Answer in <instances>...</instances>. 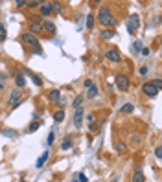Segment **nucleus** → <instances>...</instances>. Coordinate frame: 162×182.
<instances>
[{"instance_id": "obj_1", "label": "nucleus", "mask_w": 162, "mask_h": 182, "mask_svg": "<svg viewBox=\"0 0 162 182\" xmlns=\"http://www.w3.org/2000/svg\"><path fill=\"white\" fill-rule=\"evenodd\" d=\"M98 22H101L105 28H111V26L116 24V18H114V15L111 13L109 8H101L100 13H98Z\"/></svg>"}, {"instance_id": "obj_2", "label": "nucleus", "mask_w": 162, "mask_h": 182, "mask_svg": "<svg viewBox=\"0 0 162 182\" xmlns=\"http://www.w3.org/2000/svg\"><path fill=\"white\" fill-rule=\"evenodd\" d=\"M22 42H24V44H30V46H33V48H35V54H42V50H41V46H39V39H37V35H33V33H30V31L22 33Z\"/></svg>"}, {"instance_id": "obj_3", "label": "nucleus", "mask_w": 162, "mask_h": 182, "mask_svg": "<svg viewBox=\"0 0 162 182\" xmlns=\"http://www.w3.org/2000/svg\"><path fill=\"white\" fill-rule=\"evenodd\" d=\"M39 31H42V17H41V15L30 18V33L37 35Z\"/></svg>"}, {"instance_id": "obj_4", "label": "nucleus", "mask_w": 162, "mask_h": 182, "mask_svg": "<svg viewBox=\"0 0 162 182\" xmlns=\"http://www.w3.org/2000/svg\"><path fill=\"white\" fill-rule=\"evenodd\" d=\"M116 86L118 90H122V92H127L131 83H129V77L127 76H116Z\"/></svg>"}, {"instance_id": "obj_5", "label": "nucleus", "mask_w": 162, "mask_h": 182, "mask_svg": "<svg viewBox=\"0 0 162 182\" xmlns=\"http://www.w3.org/2000/svg\"><path fill=\"white\" fill-rule=\"evenodd\" d=\"M105 57H107L111 63H120V61H122V54H120L116 48H109V50L105 52Z\"/></svg>"}, {"instance_id": "obj_6", "label": "nucleus", "mask_w": 162, "mask_h": 182, "mask_svg": "<svg viewBox=\"0 0 162 182\" xmlns=\"http://www.w3.org/2000/svg\"><path fill=\"white\" fill-rule=\"evenodd\" d=\"M142 92H144L146 96H149V98H157V96H158V90H157L151 83H144V85H142Z\"/></svg>"}, {"instance_id": "obj_7", "label": "nucleus", "mask_w": 162, "mask_h": 182, "mask_svg": "<svg viewBox=\"0 0 162 182\" xmlns=\"http://www.w3.org/2000/svg\"><path fill=\"white\" fill-rule=\"evenodd\" d=\"M138 26H140V18H138V15H131L129 17V33H134L138 30Z\"/></svg>"}, {"instance_id": "obj_8", "label": "nucleus", "mask_w": 162, "mask_h": 182, "mask_svg": "<svg viewBox=\"0 0 162 182\" xmlns=\"http://www.w3.org/2000/svg\"><path fill=\"white\" fill-rule=\"evenodd\" d=\"M20 98H22V92H20V90H13V92H11V96H9V107H17L18 103H20Z\"/></svg>"}, {"instance_id": "obj_9", "label": "nucleus", "mask_w": 162, "mask_h": 182, "mask_svg": "<svg viewBox=\"0 0 162 182\" xmlns=\"http://www.w3.org/2000/svg\"><path fill=\"white\" fill-rule=\"evenodd\" d=\"M133 182H146L142 167H134V171H133Z\"/></svg>"}, {"instance_id": "obj_10", "label": "nucleus", "mask_w": 162, "mask_h": 182, "mask_svg": "<svg viewBox=\"0 0 162 182\" xmlns=\"http://www.w3.org/2000/svg\"><path fill=\"white\" fill-rule=\"evenodd\" d=\"M81 122H83V109L79 107V109H76V116H74V125H76V129L81 127Z\"/></svg>"}, {"instance_id": "obj_11", "label": "nucleus", "mask_w": 162, "mask_h": 182, "mask_svg": "<svg viewBox=\"0 0 162 182\" xmlns=\"http://www.w3.org/2000/svg\"><path fill=\"white\" fill-rule=\"evenodd\" d=\"M54 11V8H52V2H42L41 4V17H44V15H50Z\"/></svg>"}, {"instance_id": "obj_12", "label": "nucleus", "mask_w": 162, "mask_h": 182, "mask_svg": "<svg viewBox=\"0 0 162 182\" xmlns=\"http://www.w3.org/2000/svg\"><path fill=\"white\" fill-rule=\"evenodd\" d=\"M48 98H50V101H64V98L61 96V92H59V90H52V92L48 94Z\"/></svg>"}, {"instance_id": "obj_13", "label": "nucleus", "mask_w": 162, "mask_h": 182, "mask_svg": "<svg viewBox=\"0 0 162 182\" xmlns=\"http://www.w3.org/2000/svg\"><path fill=\"white\" fill-rule=\"evenodd\" d=\"M24 72H26V76H30V77H31V81H33V83H35L37 86H41V85H42V79H41V77H39L37 74H33L31 70H24Z\"/></svg>"}, {"instance_id": "obj_14", "label": "nucleus", "mask_w": 162, "mask_h": 182, "mask_svg": "<svg viewBox=\"0 0 162 182\" xmlns=\"http://www.w3.org/2000/svg\"><path fill=\"white\" fill-rule=\"evenodd\" d=\"M42 30H48L50 33H55V24L52 20H42Z\"/></svg>"}, {"instance_id": "obj_15", "label": "nucleus", "mask_w": 162, "mask_h": 182, "mask_svg": "<svg viewBox=\"0 0 162 182\" xmlns=\"http://www.w3.org/2000/svg\"><path fill=\"white\" fill-rule=\"evenodd\" d=\"M98 96V86L96 85H92L90 88H87V98L90 99V98H96Z\"/></svg>"}, {"instance_id": "obj_16", "label": "nucleus", "mask_w": 162, "mask_h": 182, "mask_svg": "<svg viewBox=\"0 0 162 182\" xmlns=\"http://www.w3.org/2000/svg\"><path fill=\"white\" fill-rule=\"evenodd\" d=\"M15 83H17V86H18V88H22V86L26 85V77L22 76V74H17V76H15Z\"/></svg>"}, {"instance_id": "obj_17", "label": "nucleus", "mask_w": 162, "mask_h": 182, "mask_svg": "<svg viewBox=\"0 0 162 182\" xmlns=\"http://www.w3.org/2000/svg\"><path fill=\"white\" fill-rule=\"evenodd\" d=\"M48 156H50V153H48V151H44V153L41 154V158L37 160V164H35V166H37V167H42V164H44L46 160H48Z\"/></svg>"}, {"instance_id": "obj_18", "label": "nucleus", "mask_w": 162, "mask_h": 182, "mask_svg": "<svg viewBox=\"0 0 162 182\" xmlns=\"http://www.w3.org/2000/svg\"><path fill=\"white\" fill-rule=\"evenodd\" d=\"M120 110L124 112V114H131V112L134 110V105H131V103H125V105H122V107H120Z\"/></svg>"}, {"instance_id": "obj_19", "label": "nucleus", "mask_w": 162, "mask_h": 182, "mask_svg": "<svg viewBox=\"0 0 162 182\" xmlns=\"http://www.w3.org/2000/svg\"><path fill=\"white\" fill-rule=\"evenodd\" d=\"M114 35H116V33H114V30H103L100 33V37H103V39H112Z\"/></svg>"}, {"instance_id": "obj_20", "label": "nucleus", "mask_w": 162, "mask_h": 182, "mask_svg": "<svg viewBox=\"0 0 162 182\" xmlns=\"http://www.w3.org/2000/svg\"><path fill=\"white\" fill-rule=\"evenodd\" d=\"M54 120H55V123H61V122L64 120V112H63V110H57L55 114H54Z\"/></svg>"}, {"instance_id": "obj_21", "label": "nucleus", "mask_w": 162, "mask_h": 182, "mask_svg": "<svg viewBox=\"0 0 162 182\" xmlns=\"http://www.w3.org/2000/svg\"><path fill=\"white\" fill-rule=\"evenodd\" d=\"M70 140H72V138H70V136H66V142H64V144L61 145V149H63V151H68V149H70V147H72V142H70Z\"/></svg>"}, {"instance_id": "obj_22", "label": "nucleus", "mask_w": 162, "mask_h": 182, "mask_svg": "<svg viewBox=\"0 0 162 182\" xmlns=\"http://www.w3.org/2000/svg\"><path fill=\"white\" fill-rule=\"evenodd\" d=\"M87 28H88V30L94 28V17H92V15H88V17H87Z\"/></svg>"}, {"instance_id": "obj_23", "label": "nucleus", "mask_w": 162, "mask_h": 182, "mask_svg": "<svg viewBox=\"0 0 162 182\" xmlns=\"http://www.w3.org/2000/svg\"><path fill=\"white\" fill-rule=\"evenodd\" d=\"M114 147H116L118 153H124V151H125V144H124V142H116V144H114Z\"/></svg>"}, {"instance_id": "obj_24", "label": "nucleus", "mask_w": 162, "mask_h": 182, "mask_svg": "<svg viewBox=\"0 0 162 182\" xmlns=\"http://www.w3.org/2000/svg\"><path fill=\"white\" fill-rule=\"evenodd\" d=\"M140 50H142V42H140V41H136V42L133 44V52H134V54H138Z\"/></svg>"}, {"instance_id": "obj_25", "label": "nucleus", "mask_w": 162, "mask_h": 182, "mask_svg": "<svg viewBox=\"0 0 162 182\" xmlns=\"http://www.w3.org/2000/svg\"><path fill=\"white\" fill-rule=\"evenodd\" d=\"M149 83H151L157 90H160V88H162V81H160V79H153V81H149Z\"/></svg>"}, {"instance_id": "obj_26", "label": "nucleus", "mask_w": 162, "mask_h": 182, "mask_svg": "<svg viewBox=\"0 0 162 182\" xmlns=\"http://www.w3.org/2000/svg\"><path fill=\"white\" fill-rule=\"evenodd\" d=\"M39 127H41V122H33V123L30 125V132H35Z\"/></svg>"}, {"instance_id": "obj_27", "label": "nucleus", "mask_w": 162, "mask_h": 182, "mask_svg": "<svg viewBox=\"0 0 162 182\" xmlns=\"http://www.w3.org/2000/svg\"><path fill=\"white\" fill-rule=\"evenodd\" d=\"M81 101H83V98H76V99L72 101V105H74V109H79V107H81Z\"/></svg>"}, {"instance_id": "obj_28", "label": "nucleus", "mask_w": 162, "mask_h": 182, "mask_svg": "<svg viewBox=\"0 0 162 182\" xmlns=\"http://www.w3.org/2000/svg\"><path fill=\"white\" fill-rule=\"evenodd\" d=\"M155 156L158 158V160L162 158V147H160V145H157V149H155Z\"/></svg>"}, {"instance_id": "obj_29", "label": "nucleus", "mask_w": 162, "mask_h": 182, "mask_svg": "<svg viewBox=\"0 0 162 182\" xmlns=\"http://www.w3.org/2000/svg\"><path fill=\"white\" fill-rule=\"evenodd\" d=\"M88 129H90V132H96L98 131V123H94V122L88 123Z\"/></svg>"}, {"instance_id": "obj_30", "label": "nucleus", "mask_w": 162, "mask_h": 182, "mask_svg": "<svg viewBox=\"0 0 162 182\" xmlns=\"http://www.w3.org/2000/svg\"><path fill=\"white\" fill-rule=\"evenodd\" d=\"M42 2H41V0H33V2H28L26 6H30V8H35V6H41Z\"/></svg>"}, {"instance_id": "obj_31", "label": "nucleus", "mask_w": 162, "mask_h": 182, "mask_svg": "<svg viewBox=\"0 0 162 182\" xmlns=\"http://www.w3.org/2000/svg\"><path fill=\"white\" fill-rule=\"evenodd\" d=\"M54 142H55V136H54V132H50L48 134V145H52Z\"/></svg>"}, {"instance_id": "obj_32", "label": "nucleus", "mask_w": 162, "mask_h": 182, "mask_svg": "<svg viewBox=\"0 0 162 182\" xmlns=\"http://www.w3.org/2000/svg\"><path fill=\"white\" fill-rule=\"evenodd\" d=\"M4 134H6V136H9V138H13V136H17V132H15V131H4Z\"/></svg>"}, {"instance_id": "obj_33", "label": "nucleus", "mask_w": 162, "mask_h": 182, "mask_svg": "<svg viewBox=\"0 0 162 182\" xmlns=\"http://www.w3.org/2000/svg\"><path fill=\"white\" fill-rule=\"evenodd\" d=\"M146 74H147V66H142L140 68V76H146Z\"/></svg>"}, {"instance_id": "obj_34", "label": "nucleus", "mask_w": 162, "mask_h": 182, "mask_svg": "<svg viewBox=\"0 0 162 182\" xmlns=\"http://www.w3.org/2000/svg\"><path fill=\"white\" fill-rule=\"evenodd\" d=\"M28 2H24V0H18V2H17V8H22V6H26Z\"/></svg>"}, {"instance_id": "obj_35", "label": "nucleus", "mask_w": 162, "mask_h": 182, "mask_svg": "<svg viewBox=\"0 0 162 182\" xmlns=\"http://www.w3.org/2000/svg\"><path fill=\"white\" fill-rule=\"evenodd\" d=\"M140 54H142V55H149V48H142Z\"/></svg>"}, {"instance_id": "obj_36", "label": "nucleus", "mask_w": 162, "mask_h": 182, "mask_svg": "<svg viewBox=\"0 0 162 182\" xmlns=\"http://www.w3.org/2000/svg\"><path fill=\"white\" fill-rule=\"evenodd\" d=\"M87 122L92 123V122H94V116H92V114H87Z\"/></svg>"}, {"instance_id": "obj_37", "label": "nucleus", "mask_w": 162, "mask_h": 182, "mask_svg": "<svg viewBox=\"0 0 162 182\" xmlns=\"http://www.w3.org/2000/svg\"><path fill=\"white\" fill-rule=\"evenodd\" d=\"M131 140H133L134 144H138V142H140V136H138V134H136V136H133V138H131Z\"/></svg>"}, {"instance_id": "obj_38", "label": "nucleus", "mask_w": 162, "mask_h": 182, "mask_svg": "<svg viewBox=\"0 0 162 182\" xmlns=\"http://www.w3.org/2000/svg\"><path fill=\"white\" fill-rule=\"evenodd\" d=\"M92 85H94V83H92V81H90V79H87V81H85V86H87V88H90V86H92Z\"/></svg>"}, {"instance_id": "obj_39", "label": "nucleus", "mask_w": 162, "mask_h": 182, "mask_svg": "<svg viewBox=\"0 0 162 182\" xmlns=\"http://www.w3.org/2000/svg\"><path fill=\"white\" fill-rule=\"evenodd\" d=\"M120 180V175H112V180L111 182H118Z\"/></svg>"}, {"instance_id": "obj_40", "label": "nucleus", "mask_w": 162, "mask_h": 182, "mask_svg": "<svg viewBox=\"0 0 162 182\" xmlns=\"http://www.w3.org/2000/svg\"><path fill=\"white\" fill-rule=\"evenodd\" d=\"M79 180H81V182H87V177H85V175L81 173V175H79Z\"/></svg>"}, {"instance_id": "obj_41", "label": "nucleus", "mask_w": 162, "mask_h": 182, "mask_svg": "<svg viewBox=\"0 0 162 182\" xmlns=\"http://www.w3.org/2000/svg\"><path fill=\"white\" fill-rule=\"evenodd\" d=\"M0 33H4V28H2V24H0Z\"/></svg>"}, {"instance_id": "obj_42", "label": "nucleus", "mask_w": 162, "mask_h": 182, "mask_svg": "<svg viewBox=\"0 0 162 182\" xmlns=\"http://www.w3.org/2000/svg\"><path fill=\"white\" fill-rule=\"evenodd\" d=\"M2 88H4V83H2V81H0V90H2Z\"/></svg>"}, {"instance_id": "obj_43", "label": "nucleus", "mask_w": 162, "mask_h": 182, "mask_svg": "<svg viewBox=\"0 0 162 182\" xmlns=\"http://www.w3.org/2000/svg\"><path fill=\"white\" fill-rule=\"evenodd\" d=\"M0 81H2V83H4V76H0Z\"/></svg>"}, {"instance_id": "obj_44", "label": "nucleus", "mask_w": 162, "mask_h": 182, "mask_svg": "<svg viewBox=\"0 0 162 182\" xmlns=\"http://www.w3.org/2000/svg\"><path fill=\"white\" fill-rule=\"evenodd\" d=\"M74 182H78V180H74Z\"/></svg>"}, {"instance_id": "obj_45", "label": "nucleus", "mask_w": 162, "mask_h": 182, "mask_svg": "<svg viewBox=\"0 0 162 182\" xmlns=\"http://www.w3.org/2000/svg\"><path fill=\"white\" fill-rule=\"evenodd\" d=\"M0 131H2V129H0Z\"/></svg>"}, {"instance_id": "obj_46", "label": "nucleus", "mask_w": 162, "mask_h": 182, "mask_svg": "<svg viewBox=\"0 0 162 182\" xmlns=\"http://www.w3.org/2000/svg\"><path fill=\"white\" fill-rule=\"evenodd\" d=\"M22 182H24V180H22Z\"/></svg>"}]
</instances>
